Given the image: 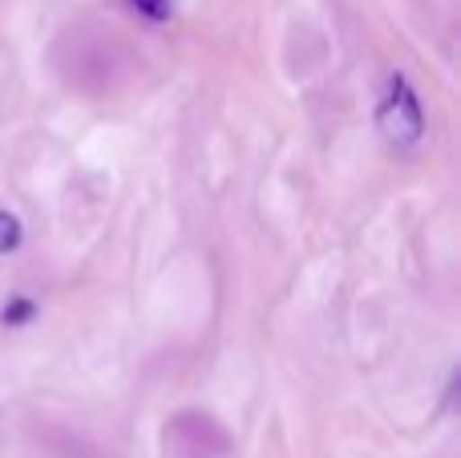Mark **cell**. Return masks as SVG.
<instances>
[{"mask_svg":"<svg viewBox=\"0 0 461 458\" xmlns=\"http://www.w3.org/2000/svg\"><path fill=\"white\" fill-rule=\"evenodd\" d=\"M376 126H381L384 138H389V142H397V146L421 142V134H425V114H421V102H417L413 86H409L401 73H393L389 94H384L381 110H376Z\"/></svg>","mask_w":461,"mask_h":458,"instance_id":"6da1fadb","label":"cell"},{"mask_svg":"<svg viewBox=\"0 0 461 458\" xmlns=\"http://www.w3.org/2000/svg\"><path fill=\"white\" fill-rule=\"evenodd\" d=\"M16 243H21V219L8 215V211H0V256L16 252Z\"/></svg>","mask_w":461,"mask_h":458,"instance_id":"7a4b0ae2","label":"cell"},{"mask_svg":"<svg viewBox=\"0 0 461 458\" xmlns=\"http://www.w3.org/2000/svg\"><path fill=\"white\" fill-rule=\"evenodd\" d=\"M134 8L142 16H150V21H167L170 16V0H134Z\"/></svg>","mask_w":461,"mask_h":458,"instance_id":"3957f363","label":"cell"},{"mask_svg":"<svg viewBox=\"0 0 461 458\" xmlns=\"http://www.w3.org/2000/svg\"><path fill=\"white\" fill-rule=\"evenodd\" d=\"M29 316H32V305H29V300H16V305L5 308V321H8V325H24Z\"/></svg>","mask_w":461,"mask_h":458,"instance_id":"277c9868","label":"cell"}]
</instances>
